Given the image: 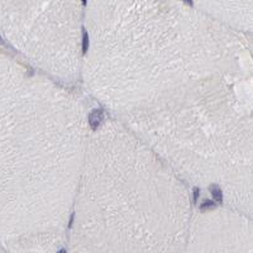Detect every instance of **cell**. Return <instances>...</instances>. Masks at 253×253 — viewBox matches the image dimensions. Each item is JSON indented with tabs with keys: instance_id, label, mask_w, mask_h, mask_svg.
Segmentation results:
<instances>
[{
	"instance_id": "6da1fadb",
	"label": "cell",
	"mask_w": 253,
	"mask_h": 253,
	"mask_svg": "<svg viewBox=\"0 0 253 253\" xmlns=\"http://www.w3.org/2000/svg\"><path fill=\"white\" fill-rule=\"evenodd\" d=\"M103 119H104V112H103L101 109H95V110L91 112L90 115H89V123H90L91 129L96 130L97 128H99V125L101 124Z\"/></svg>"
},
{
	"instance_id": "7a4b0ae2",
	"label": "cell",
	"mask_w": 253,
	"mask_h": 253,
	"mask_svg": "<svg viewBox=\"0 0 253 253\" xmlns=\"http://www.w3.org/2000/svg\"><path fill=\"white\" fill-rule=\"evenodd\" d=\"M210 192H211L213 198H214L215 201H218L219 204L223 203V192H222V190L219 189V186L211 185V186H210Z\"/></svg>"
},
{
	"instance_id": "3957f363",
	"label": "cell",
	"mask_w": 253,
	"mask_h": 253,
	"mask_svg": "<svg viewBox=\"0 0 253 253\" xmlns=\"http://www.w3.org/2000/svg\"><path fill=\"white\" fill-rule=\"evenodd\" d=\"M89 49V34L86 29H82V53H86Z\"/></svg>"
},
{
	"instance_id": "277c9868",
	"label": "cell",
	"mask_w": 253,
	"mask_h": 253,
	"mask_svg": "<svg viewBox=\"0 0 253 253\" xmlns=\"http://www.w3.org/2000/svg\"><path fill=\"white\" fill-rule=\"evenodd\" d=\"M214 206H215V203H214V201H211V200H205L204 203H203V205L200 206V209L204 211V210H208V209L214 208Z\"/></svg>"
},
{
	"instance_id": "5b68a950",
	"label": "cell",
	"mask_w": 253,
	"mask_h": 253,
	"mask_svg": "<svg viewBox=\"0 0 253 253\" xmlns=\"http://www.w3.org/2000/svg\"><path fill=\"white\" fill-rule=\"evenodd\" d=\"M199 192H200L199 187H195V189H194V203H196V200H198V198H199Z\"/></svg>"
},
{
	"instance_id": "8992f818",
	"label": "cell",
	"mask_w": 253,
	"mask_h": 253,
	"mask_svg": "<svg viewBox=\"0 0 253 253\" xmlns=\"http://www.w3.org/2000/svg\"><path fill=\"white\" fill-rule=\"evenodd\" d=\"M183 1H185L187 5H190V7H194V1H192V0H183Z\"/></svg>"
},
{
	"instance_id": "52a82bcc",
	"label": "cell",
	"mask_w": 253,
	"mask_h": 253,
	"mask_svg": "<svg viewBox=\"0 0 253 253\" xmlns=\"http://www.w3.org/2000/svg\"><path fill=\"white\" fill-rule=\"evenodd\" d=\"M72 223H73V214L70 216V224H68V228H71V227H72Z\"/></svg>"
},
{
	"instance_id": "ba28073f",
	"label": "cell",
	"mask_w": 253,
	"mask_h": 253,
	"mask_svg": "<svg viewBox=\"0 0 253 253\" xmlns=\"http://www.w3.org/2000/svg\"><path fill=\"white\" fill-rule=\"evenodd\" d=\"M86 3H88L86 0H82V4H84V5H86Z\"/></svg>"
}]
</instances>
